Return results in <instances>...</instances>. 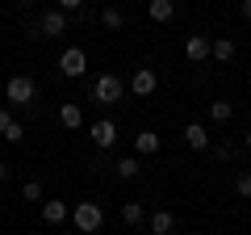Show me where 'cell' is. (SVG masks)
Listing matches in <instances>:
<instances>
[{
  "instance_id": "obj_1",
  "label": "cell",
  "mask_w": 251,
  "mask_h": 235,
  "mask_svg": "<svg viewBox=\"0 0 251 235\" xmlns=\"http://www.w3.org/2000/svg\"><path fill=\"white\" fill-rule=\"evenodd\" d=\"M100 223H105V214H100L97 202H75V231L92 235V231H100Z\"/></svg>"
},
{
  "instance_id": "obj_2",
  "label": "cell",
  "mask_w": 251,
  "mask_h": 235,
  "mask_svg": "<svg viewBox=\"0 0 251 235\" xmlns=\"http://www.w3.org/2000/svg\"><path fill=\"white\" fill-rule=\"evenodd\" d=\"M122 92H126V84L117 80L113 72H105L97 84H92V97H97L100 105H117V101H122Z\"/></svg>"
},
{
  "instance_id": "obj_3",
  "label": "cell",
  "mask_w": 251,
  "mask_h": 235,
  "mask_svg": "<svg viewBox=\"0 0 251 235\" xmlns=\"http://www.w3.org/2000/svg\"><path fill=\"white\" fill-rule=\"evenodd\" d=\"M59 72L67 76V80L84 76V72H88V55H84L80 46H72V51H63V55H59Z\"/></svg>"
},
{
  "instance_id": "obj_4",
  "label": "cell",
  "mask_w": 251,
  "mask_h": 235,
  "mask_svg": "<svg viewBox=\"0 0 251 235\" xmlns=\"http://www.w3.org/2000/svg\"><path fill=\"white\" fill-rule=\"evenodd\" d=\"M34 97H38V84L29 76H13L9 80V105H29Z\"/></svg>"
},
{
  "instance_id": "obj_5",
  "label": "cell",
  "mask_w": 251,
  "mask_h": 235,
  "mask_svg": "<svg viewBox=\"0 0 251 235\" xmlns=\"http://www.w3.org/2000/svg\"><path fill=\"white\" fill-rule=\"evenodd\" d=\"M130 88H134V97H151V92L159 88V76H155L151 67H138V72L130 76Z\"/></svg>"
},
{
  "instance_id": "obj_6",
  "label": "cell",
  "mask_w": 251,
  "mask_h": 235,
  "mask_svg": "<svg viewBox=\"0 0 251 235\" xmlns=\"http://www.w3.org/2000/svg\"><path fill=\"white\" fill-rule=\"evenodd\" d=\"M38 29H42V38H59L63 29H67V13L46 9V13H42V21H38Z\"/></svg>"
},
{
  "instance_id": "obj_7",
  "label": "cell",
  "mask_w": 251,
  "mask_h": 235,
  "mask_svg": "<svg viewBox=\"0 0 251 235\" xmlns=\"http://www.w3.org/2000/svg\"><path fill=\"white\" fill-rule=\"evenodd\" d=\"M184 143L193 147V151H205V147H209V130L201 126V122H188V126H184Z\"/></svg>"
},
{
  "instance_id": "obj_8",
  "label": "cell",
  "mask_w": 251,
  "mask_h": 235,
  "mask_svg": "<svg viewBox=\"0 0 251 235\" xmlns=\"http://www.w3.org/2000/svg\"><path fill=\"white\" fill-rule=\"evenodd\" d=\"M92 143H97V147H113V143H117V126L109 122V118L92 126Z\"/></svg>"
},
{
  "instance_id": "obj_9",
  "label": "cell",
  "mask_w": 251,
  "mask_h": 235,
  "mask_svg": "<svg viewBox=\"0 0 251 235\" xmlns=\"http://www.w3.org/2000/svg\"><path fill=\"white\" fill-rule=\"evenodd\" d=\"M159 135H155V130H138V135H134V151L138 155H155V151H159Z\"/></svg>"
},
{
  "instance_id": "obj_10",
  "label": "cell",
  "mask_w": 251,
  "mask_h": 235,
  "mask_svg": "<svg viewBox=\"0 0 251 235\" xmlns=\"http://www.w3.org/2000/svg\"><path fill=\"white\" fill-rule=\"evenodd\" d=\"M184 55L193 59V63H201V59H209V38H201V34H193L184 42Z\"/></svg>"
},
{
  "instance_id": "obj_11",
  "label": "cell",
  "mask_w": 251,
  "mask_h": 235,
  "mask_svg": "<svg viewBox=\"0 0 251 235\" xmlns=\"http://www.w3.org/2000/svg\"><path fill=\"white\" fill-rule=\"evenodd\" d=\"M147 13H151V21H172L176 17V0H151Z\"/></svg>"
},
{
  "instance_id": "obj_12",
  "label": "cell",
  "mask_w": 251,
  "mask_h": 235,
  "mask_svg": "<svg viewBox=\"0 0 251 235\" xmlns=\"http://www.w3.org/2000/svg\"><path fill=\"white\" fill-rule=\"evenodd\" d=\"M67 214H72V210H67V202H42V218H46L50 227H59Z\"/></svg>"
},
{
  "instance_id": "obj_13",
  "label": "cell",
  "mask_w": 251,
  "mask_h": 235,
  "mask_svg": "<svg viewBox=\"0 0 251 235\" xmlns=\"http://www.w3.org/2000/svg\"><path fill=\"white\" fill-rule=\"evenodd\" d=\"M59 122H63V126H80V122H84V114H80V105H75V101H63V105H59Z\"/></svg>"
},
{
  "instance_id": "obj_14",
  "label": "cell",
  "mask_w": 251,
  "mask_h": 235,
  "mask_svg": "<svg viewBox=\"0 0 251 235\" xmlns=\"http://www.w3.org/2000/svg\"><path fill=\"white\" fill-rule=\"evenodd\" d=\"M176 231V218L168 214V210H159V214H151V235H172Z\"/></svg>"
},
{
  "instance_id": "obj_15",
  "label": "cell",
  "mask_w": 251,
  "mask_h": 235,
  "mask_svg": "<svg viewBox=\"0 0 251 235\" xmlns=\"http://www.w3.org/2000/svg\"><path fill=\"white\" fill-rule=\"evenodd\" d=\"M138 172H143V164H138V155H126V160H117V176H122V181H134Z\"/></svg>"
},
{
  "instance_id": "obj_16",
  "label": "cell",
  "mask_w": 251,
  "mask_h": 235,
  "mask_svg": "<svg viewBox=\"0 0 251 235\" xmlns=\"http://www.w3.org/2000/svg\"><path fill=\"white\" fill-rule=\"evenodd\" d=\"M209 55H214L218 63H230V59H234V42H230V38H218V42L209 46Z\"/></svg>"
},
{
  "instance_id": "obj_17",
  "label": "cell",
  "mask_w": 251,
  "mask_h": 235,
  "mask_svg": "<svg viewBox=\"0 0 251 235\" xmlns=\"http://www.w3.org/2000/svg\"><path fill=\"white\" fill-rule=\"evenodd\" d=\"M230 101H209V118H214V122H230Z\"/></svg>"
},
{
  "instance_id": "obj_18",
  "label": "cell",
  "mask_w": 251,
  "mask_h": 235,
  "mask_svg": "<svg viewBox=\"0 0 251 235\" xmlns=\"http://www.w3.org/2000/svg\"><path fill=\"white\" fill-rule=\"evenodd\" d=\"M122 223L138 227V223H143V206H138V202H126V206H122Z\"/></svg>"
},
{
  "instance_id": "obj_19",
  "label": "cell",
  "mask_w": 251,
  "mask_h": 235,
  "mask_svg": "<svg viewBox=\"0 0 251 235\" xmlns=\"http://www.w3.org/2000/svg\"><path fill=\"white\" fill-rule=\"evenodd\" d=\"M100 21H105V29H122L126 26V17L117 9H105V13H100Z\"/></svg>"
},
{
  "instance_id": "obj_20",
  "label": "cell",
  "mask_w": 251,
  "mask_h": 235,
  "mask_svg": "<svg viewBox=\"0 0 251 235\" xmlns=\"http://www.w3.org/2000/svg\"><path fill=\"white\" fill-rule=\"evenodd\" d=\"M21 198H25V202H38V198H42V185H38V181H25V185H21Z\"/></svg>"
},
{
  "instance_id": "obj_21",
  "label": "cell",
  "mask_w": 251,
  "mask_h": 235,
  "mask_svg": "<svg viewBox=\"0 0 251 235\" xmlns=\"http://www.w3.org/2000/svg\"><path fill=\"white\" fill-rule=\"evenodd\" d=\"M234 189H239V198H251V172H243L239 181H234Z\"/></svg>"
},
{
  "instance_id": "obj_22",
  "label": "cell",
  "mask_w": 251,
  "mask_h": 235,
  "mask_svg": "<svg viewBox=\"0 0 251 235\" xmlns=\"http://www.w3.org/2000/svg\"><path fill=\"white\" fill-rule=\"evenodd\" d=\"M4 139H9V143H21V139H25V126H21V122H13V126H9V135H4Z\"/></svg>"
},
{
  "instance_id": "obj_23",
  "label": "cell",
  "mask_w": 251,
  "mask_h": 235,
  "mask_svg": "<svg viewBox=\"0 0 251 235\" xmlns=\"http://www.w3.org/2000/svg\"><path fill=\"white\" fill-rule=\"evenodd\" d=\"M13 122H17V118H9V109H0V139L9 135V126H13Z\"/></svg>"
},
{
  "instance_id": "obj_24",
  "label": "cell",
  "mask_w": 251,
  "mask_h": 235,
  "mask_svg": "<svg viewBox=\"0 0 251 235\" xmlns=\"http://www.w3.org/2000/svg\"><path fill=\"white\" fill-rule=\"evenodd\" d=\"M84 0H59V13H72V9H80Z\"/></svg>"
},
{
  "instance_id": "obj_25",
  "label": "cell",
  "mask_w": 251,
  "mask_h": 235,
  "mask_svg": "<svg viewBox=\"0 0 251 235\" xmlns=\"http://www.w3.org/2000/svg\"><path fill=\"white\" fill-rule=\"evenodd\" d=\"M243 17H247V21H251V0H243Z\"/></svg>"
},
{
  "instance_id": "obj_26",
  "label": "cell",
  "mask_w": 251,
  "mask_h": 235,
  "mask_svg": "<svg viewBox=\"0 0 251 235\" xmlns=\"http://www.w3.org/2000/svg\"><path fill=\"white\" fill-rule=\"evenodd\" d=\"M4 176H9V164H4V160H0V181H4Z\"/></svg>"
},
{
  "instance_id": "obj_27",
  "label": "cell",
  "mask_w": 251,
  "mask_h": 235,
  "mask_svg": "<svg viewBox=\"0 0 251 235\" xmlns=\"http://www.w3.org/2000/svg\"><path fill=\"white\" fill-rule=\"evenodd\" d=\"M247 147H251V130H247Z\"/></svg>"
},
{
  "instance_id": "obj_28",
  "label": "cell",
  "mask_w": 251,
  "mask_h": 235,
  "mask_svg": "<svg viewBox=\"0 0 251 235\" xmlns=\"http://www.w3.org/2000/svg\"><path fill=\"white\" fill-rule=\"evenodd\" d=\"M21 4H34V0H21Z\"/></svg>"
}]
</instances>
